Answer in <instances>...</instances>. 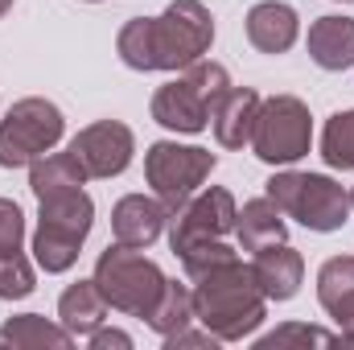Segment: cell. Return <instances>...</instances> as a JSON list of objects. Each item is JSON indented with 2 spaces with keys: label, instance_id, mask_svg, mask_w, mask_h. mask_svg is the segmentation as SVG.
Listing matches in <instances>:
<instances>
[{
  "label": "cell",
  "instance_id": "obj_1",
  "mask_svg": "<svg viewBox=\"0 0 354 350\" xmlns=\"http://www.w3.org/2000/svg\"><path fill=\"white\" fill-rule=\"evenodd\" d=\"M214 46V17L202 0H174L161 17H132L115 33V54L128 71L177 75Z\"/></svg>",
  "mask_w": 354,
  "mask_h": 350
},
{
  "label": "cell",
  "instance_id": "obj_2",
  "mask_svg": "<svg viewBox=\"0 0 354 350\" xmlns=\"http://www.w3.org/2000/svg\"><path fill=\"white\" fill-rule=\"evenodd\" d=\"M194 313H198V326H206L218 342L252 338L268 317V297L252 276V264L235 256L202 272L194 280Z\"/></svg>",
  "mask_w": 354,
  "mask_h": 350
},
{
  "label": "cell",
  "instance_id": "obj_3",
  "mask_svg": "<svg viewBox=\"0 0 354 350\" xmlns=\"http://www.w3.org/2000/svg\"><path fill=\"white\" fill-rule=\"evenodd\" d=\"M91 227H95V198L87 190H66V194H50L37 198V231H33V264L46 276H62L71 272L83 243H87Z\"/></svg>",
  "mask_w": 354,
  "mask_h": 350
},
{
  "label": "cell",
  "instance_id": "obj_4",
  "mask_svg": "<svg viewBox=\"0 0 354 350\" xmlns=\"http://www.w3.org/2000/svg\"><path fill=\"white\" fill-rule=\"evenodd\" d=\"M231 87V75L223 62H210V58H198L189 62L185 71H177L169 83L153 91L149 99V116L169 128L177 136H198L210 128V107L223 91Z\"/></svg>",
  "mask_w": 354,
  "mask_h": 350
},
{
  "label": "cell",
  "instance_id": "obj_5",
  "mask_svg": "<svg viewBox=\"0 0 354 350\" xmlns=\"http://www.w3.org/2000/svg\"><path fill=\"white\" fill-rule=\"evenodd\" d=\"M264 194L284 219H297L305 231L334 235L351 223V190L330 174H297L292 165H284L264 181Z\"/></svg>",
  "mask_w": 354,
  "mask_h": 350
},
{
  "label": "cell",
  "instance_id": "obj_6",
  "mask_svg": "<svg viewBox=\"0 0 354 350\" xmlns=\"http://www.w3.org/2000/svg\"><path fill=\"white\" fill-rule=\"evenodd\" d=\"M66 136V116L54 99L25 95L0 120V169H29Z\"/></svg>",
  "mask_w": 354,
  "mask_h": 350
},
{
  "label": "cell",
  "instance_id": "obj_7",
  "mask_svg": "<svg viewBox=\"0 0 354 350\" xmlns=\"http://www.w3.org/2000/svg\"><path fill=\"white\" fill-rule=\"evenodd\" d=\"M95 284H99L103 301L115 313L145 317L153 309V301L161 297V288H165V272L140 248L107 243V252H99V260H95Z\"/></svg>",
  "mask_w": 354,
  "mask_h": 350
},
{
  "label": "cell",
  "instance_id": "obj_8",
  "mask_svg": "<svg viewBox=\"0 0 354 350\" xmlns=\"http://www.w3.org/2000/svg\"><path fill=\"white\" fill-rule=\"evenodd\" d=\"M309 149H313L309 103L297 99V95L260 99V116H256V128H252V153L272 169H284V165H297L301 157H309Z\"/></svg>",
  "mask_w": 354,
  "mask_h": 350
},
{
  "label": "cell",
  "instance_id": "obj_9",
  "mask_svg": "<svg viewBox=\"0 0 354 350\" xmlns=\"http://www.w3.org/2000/svg\"><path fill=\"white\" fill-rule=\"evenodd\" d=\"M218 157L202 145H177V140H153L145 149V181L149 190L169 206L177 210L185 198H194L210 174H214Z\"/></svg>",
  "mask_w": 354,
  "mask_h": 350
},
{
  "label": "cell",
  "instance_id": "obj_10",
  "mask_svg": "<svg viewBox=\"0 0 354 350\" xmlns=\"http://www.w3.org/2000/svg\"><path fill=\"white\" fill-rule=\"evenodd\" d=\"M235 219H239V202L227 185H202L194 198H185L177 210H169V248L177 256L194 243L206 239H227L235 235Z\"/></svg>",
  "mask_w": 354,
  "mask_h": 350
},
{
  "label": "cell",
  "instance_id": "obj_11",
  "mask_svg": "<svg viewBox=\"0 0 354 350\" xmlns=\"http://www.w3.org/2000/svg\"><path fill=\"white\" fill-rule=\"evenodd\" d=\"M71 153L79 157L91 181H111L132 165L136 136L124 120H95L87 128H79V136L71 140Z\"/></svg>",
  "mask_w": 354,
  "mask_h": 350
},
{
  "label": "cell",
  "instance_id": "obj_12",
  "mask_svg": "<svg viewBox=\"0 0 354 350\" xmlns=\"http://www.w3.org/2000/svg\"><path fill=\"white\" fill-rule=\"evenodd\" d=\"M169 231V206L157 194H124L111 206V235L124 248H153Z\"/></svg>",
  "mask_w": 354,
  "mask_h": 350
},
{
  "label": "cell",
  "instance_id": "obj_13",
  "mask_svg": "<svg viewBox=\"0 0 354 350\" xmlns=\"http://www.w3.org/2000/svg\"><path fill=\"white\" fill-rule=\"evenodd\" d=\"M252 276L268 301H292L305 284V256L288 239L260 248V252H252Z\"/></svg>",
  "mask_w": 354,
  "mask_h": 350
},
{
  "label": "cell",
  "instance_id": "obj_14",
  "mask_svg": "<svg viewBox=\"0 0 354 350\" xmlns=\"http://www.w3.org/2000/svg\"><path fill=\"white\" fill-rule=\"evenodd\" d=\"M317 305L338 326V338L354 347V256H330L317 268Z\"/></svg>",
  "mask_w": 354,
  "mask_h": 350
},
{
  "label": "cell",
  "instance_id": "obj_15",
  "mask_svg": "<svg viewBox=\"0 0 354 350\" xmlns=\"http://www.w3.org/2000/svg\"><path fill=\"white\" fill-rule=\"evenodd\" d=\"M260 116V91L252 87H227L214 107H210V132L218 140V149H243L252 145V128Z\"/></svg>",
  "mask_w": 354,
  "mask_h": 350
},
{
  "label": "cell",
  "instance_id": "obj_16",
  "mask_svg": "<svg viewBox=\"0 0 354 350\" xmlns=\"http://www.w3.org/2000/svg\"><path fill=\"white\" fill-rule=\"evenodd\" d=\"M243 29H248V42L260 50V54H288L301 37V17L292 4L284 0H260L252 4V12L243 17Z\"/></svg>",
  "mask_w": 354,
  "mask_h": 350
},
{
  "label": "cell",
  "instance_id": "obj_17",
  "mask_svg": "<svg viewBox=\"0 0 354 350\" xmlns=\"http://www.w3.org/2000/svg\"><path fill=\"white\" fill-rule=\"evenodd\" d=\"M309 58L330 71V75H342L354 66V17H342V12H330V17H317L309 25Z\"/></svg>",
  "mask_w": 354,
  "mask_h": 350
},
{
  "label": "cell",
  "instance_id": "obj_18",
  "mask_svg": "<svg viewBox=\"0 0 354 350\" xmlns=\"http://www.w3.org/2000/svg\"><path fill=\"white\" fill-rule=\"evenodd\" d=\"M235 239L243 252H260L272 243H284L288 239V219L280 214V206L260 194V198H248L239 206V219H235Z\"/></svg>",
  "mask_w": 354,
  "mask_h": 350
},
{
  "label": "cell",
  "instance_id": "obj_19",
  "mask_svg": "<svg viewBox=\"0 0 354 350\" xmlns=\"http://www.w3.org/2000/svg\"><path fill=\"white\" fill-rule=\"evenodd\" d=\"M107 309H111V305L103 301V293H99L95 276H91V280H75V284H66V288H62V297H58V322H62L75 338L95 334V330L103 326Z\"/></svg>",
  "mask_w": 354,
  "mask_h": 350
},
{
  "label": "cell",
  "instance_id": "obj_20",
  "mask_svg": "<svg viewBox=\"0 0 354 350\" xmlns=\"http://www.w3.org/2000/svg\"><path fill=\"white\" fill-rule=\"evenodd\" d=\"M0 342L8 347H29V350H71L79 338L62 326V322H50L41 313H17L0 326Z\"/></svg>",
  "mask_w": 354,
  "mask_h": 350
},
{
  "label": "cell",
  "instance_id": "obj_21",
  "mask_svg": "<svg viewBox=\"0 0 354 350\" xmlns=\"http://www.w3.org/2000/svg\"><path fill=\"white\" fill-rule=\"evenodd\" d=\"M145 322H149L153 334H161V342L174 338V334H181L185 326H194V322H198V313H194V288H189V284H177V280L165 276V288H161V297L153 301V309L145 313Z\"/></svg>",
  "mask_w": 354,
  "mask_h": 350
},
{
  "label": "cell",
  "instance_id": "obj_22",
  "mask_svg": "<svg viewBox=\"0 0 354 350\" xmlns=\"http://www.w3.org/2000/svg\"><path fill=\"white\" fill-rule=\"evenodd\" d=\"M91 177L79 165V157L66 149V153H46L29 165V190L33 198H50V194H66V190H79L87 185Z\"/></svg>",
  "mask_w": 354,
  "mask_h": 350
},
{
  "label": "cell",
  "instance_id": "obj_23",
  "mask_svg": "<svg viewBox=\"0 0 354 350\" xmlns=\"http://www.w3.org/2000/svg\"><path fill=\"white\" fill-rule=\"evenodd\" d=\"M322 161L330 165V169H354V107L346 111H334L330 120H326V128H322Z\"/></svg>",
  "mask_w": 354,
  "mask_h": 350
},
{
  "label": "cell",
  "instance_id": "obj_24",
  "mask_svg": "<svg viewBox=\"0 0 354 350\" xmlns=\"http://www.w3.org/2000/svg\"><path fill=\"white\" fill-rule=\"evenodd\" d=\"M37 288V268L25 252H0V301H25Z\"/></svg>",
  "mask_w": 354,
  "mask_h": 350
},
{
  "label": "cell",
  "instance_id": "obj_25",
  "mask_svg": "<svg viewBox=\"0 0 354 350\" xmlns=\"http://www.w3.org/2000/svg\"><path fill=\"white\" fill-rule=\"evenodd\" d=\"M330 342H342L338 334L322 330V326H305V322H284L276 326L272 334L256 338V350H284V347H330Z\"/></svg>",
  "mask_w": 354,
  "mask_h": 350
},
{
  "label": "cell",
  "instance_id": "obj_26",
  "mask_svg": "<svg viewBox=\"0 0 354 350\" xmlns=\"http://www.w3.org/2000/svg\"><path fill=\"white\" fill-rule=\"evenodd\" d=\"M239 252L235 248H227L223 239H206V243H194V248H185L177 260H181V272L189 276V280H198L202 272H210V268H218V264L235 260Z\"/></svg>",
  "mask_w": 354,
  "mask_h": 350
},
{
  "label": "cell",
  "instance_id": "obj_27",
  "mask_svg": "<svg viewBox=\"0 0 354 350\" xmlns=\"http://www.w3.org/2000/svg\"><path fill=\"white\" fill-rule=\"evenodd\" d=\"M25 248V210L12 198H0V252Z\"/></svg>",
  "mask_w": 354,
  "mask_h": 350
},
{
  "label": "cell",
  "instance_id": "obj_28",
  "mask_svg": "<svg viewBox=\"0 0 354 350\" xmlns=\"http://www.w3.org/2000/svg\"><path fill=\"white\" fill-rule=\"evenodd\" d=\"M87 347H91V350H132V334L99 326L95 334H87Z\"/></svg>",
  "mask_w": 354,
  "mask_h": 350
},
{
  "label": "cell",
  "instance_id": "obj_29",
  "mask_svg": "<svg viewBox=\"0 0 354 350\" xmlns=\"http://www.w3.org/2000/svg\"><path fill=\"white\" fill-rule=\"evenodd\" d=\"M177 347H210V350H214V347H223V342H218V338H214L206 326H202V330H189V326H185L181 334L165 338V350H177Z\"/></svg>",
  "mask_w": 354,
  "mask_h": 350
},
{
  "label": "cell",
  "instance_id": "obj_30",
  "mask_svg": "<svg viewBox=\"0 0 354 350\" xmlns=\"http://www.w3.org/2000/svg\"><path fill=\"white\" fill-rule=\"evenodd\" d=\"M12 4H17V0H0V17H4V12H8Z\"/></svg>",
  "mask_w": 354,
  "mask_h": 350
},
{
  "label": "cell",
  "instance_id": "obj_31",
  "mask_svg": "<svg viewBox=\"0 0 354 350\" xmlns=\"http://www.w3.org/2000/svg\"><path fill=\"white\" fill-rule=\"evenodd\" d=\"M351 214H354V190H351Z\"/></svg>",
  "mask_w": 354,
  "mask_h": 350
},
{
  "label": "cell",
  "instance_id": "obj_32",
  "mask_svg": "<svg viewBox=\"0 0 354 350\" xmlns=\"http://www.w3.org/2000/svg\"><path fill=\"white\" fill-rule=\"evenodd\" d=\"M334 4H354V0H334Z\"/></svg>",
  "mask_w": 354,
  "mask_h": 350
},
{
  "label": "cell",
  "instance_id": "obj_33",
  "mask_svg": "<svg viewBox=\"0 0 354 350\" xmlns=\"http://www.w3.org/2000/svg\"><path fill=\"white\" fill-rule=\"evenodd\" d=\"M83 4H99V0H83Z\"/></svg>",
  "mask_w": 354,
  "mask_h": 350
}]
</instances>
